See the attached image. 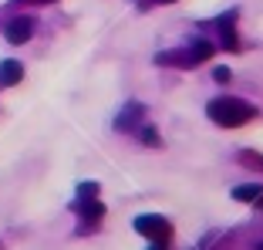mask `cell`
<instances>
[{
  "mask_svg": "<svg viewBox=\"0 0 263 250\" xmlns=\"http://www.w3.org/2000/svg\"><path fill=\"white\" fill-rule=\"evenodd\" d=\"M209 118L216 125H223V129H240V125L253 122L256 109L250 102H243V98H233V95H219V98H213V102L206 105Z\"/></svg>",
  "mask_w": 263,
  "mask_h": 250,
  "instance_id": "6da1fadb",
  "label": "cell"
},
{
  "mask_svg": "<svg viewBox=\"0 0 263 250\" xmlns=\"http://www.w3.org/2000/svg\"><path fill=\"white\" fill-rule=\"evenodd\" d=\"M135 230H139L145 240H152V243H169V237H172V223L165 217H155V213L135 217Z\"/></svg>",
  "mask_w": 263,
  "mask_h": 250,
  "instance_id": "7a4b0ae2",
  "label": "cell"
},
{
  "mask_svg": "<svg viewBox=\"0 0 263 250\" xmlns=\"http://www.w3.org/2000/svg\"><path fill=\"white\" fill-rule=\"evenodd\" d=\"M34 34V21L31 17H17V21L7 24V41L10 44H27Z\"/></svg>",
  "mask_w": 263,
  "mask_h": 250,
  "instance_id": "3957f363",
  "label": "cell"
},
{
  "mask_svg": "<svg viewBox=\"0 0 263 250\" xmlns=\"http://www.w3.org/2000/svg\"><path fill=\"white\" fill-rule=\"evenodd\" d=\"M24 78V64L21 61H4L0 64V85H17Z\"/></svg>",
  "mask_w": 263,
  "mask_h": 250,
  "instance_id": "277c9868",
  "label": "cell"
},
{
  "mask_svg": "<svg viewBox=\"0 0 263 250\" xmlns=\"http://www.w3.org/2000/svg\"><path fill=\"white\" fill-rule=\"evenodd\" d=\"M233 196H236L240 203H250V200H260V196H263V186H260V183H243V186L233 189Z\"/></svg>",
  "mask_w": 263,
  "mask_h": 250,
  "instance_id": "5b68a950",
  "label": "cell"
},
{
  "mask_svg": "<svg viewBox=\"0 0 263 250\" xmlns=\"http://www.w3.org/2000/svg\"><path fill=\"white\" fill-rule=\"evenodd\" d=\"M78 213L85 220H98L101 213H105V206H101L98 200H81V203H78Z\"/></svg>",
  "mask_w": 263,
  "mask_h": 250,
  "instance_id": "8992f818",
  "label": "cell"
},
{
  "mask_svg": "<svg viewBox=\"0 0 263 250\" xmlns=\"http://www.w3.org/2000/svg\"><path fill=\"white\" fill-rule=\"evenodd\" d=\"M142 115V109H139V105H128V112H125V115H118V129H132V125H135V122H132V118H139Z\"/></svg>",
  "mask_w": 263,
  "mask_h": 250,
  "instance_id": "52a82bcc",
  "label": "cell"
},
{
  "mask_svg": "<svg viewBox=\"0 0 263 250\" xmlns=\"http://www.w3.org/2000/svg\"><path fill=\"white\" fill-rule=\"evenodd\" d=\"M240 163H243V166H250V169H263V156H260V152H250V149L240 156Z\"/></svg>",
  "mask_w": 263,
  "mask_h": 250,
  "instance_id": "ba28073f",
  "label": "cell"
},
{
  "mask_svg": "<svg viewBox=\"0 0 263 250\" xmlns=\"http://www.w3.org/2000/svg\"><path fill=\"white\" fill-rule=\"evenodd\" d=\"M213 78H216V81H230V68H216V71H213Z\"/></svg>",
  "mask_w": 263,
  "mask_h": 250,
  "instance_id": "9c48e42d",
  "label": "cell"
},
{
  "mask_svg": "<svg viewBox=\"0 0 263 250\" xmlns=\"http://www.w3.org/2000/svg\"><path fill=\"white\" fill-rule=\"evenodd\" d=\"M142 139H145V142H159V135H155V129H145V132H142Z\"/></svg>",
  "mask_w": 263,
  "mask_h": 250,
  "instance_id": "30bf717a",
  "label": "cell"
},
{
  "mask_svg": "<svg viewBox=\"0 0 263 250\" xmlns=\"http://www.w3.org/2000/svg\"><path fill=\"white\" fill-rule=\"evenodd\" d=\"M31 4H51V0H31Z\"/></svg>",
  "mask_w": 263,
  "mask_h": 250,
  "instance_id": "8fae6325",
  "label": "cell"
},
{
  "mask_svg": "<svg viewBox=\"0 0 263 250\" xmlns=\"http://www.w3.org/2000/svg\"><path fill=\"white\" fill-rule=\"evenodd\" d=\"M159 4H172V0H159Z\"/></svg>",
  "mask_w": 263,
  "mask_h": 250,
  "instance_id": "7c38bea8",
  "label": "cell"
},
{
  "mask_svg": "<svg viewBox=\"0 0 263 250\" xmlns=\"http://www.w3.org/2000/svg\"><path fill=\"white\" fill-rule=\"evenodd\" d=\"M256 250H263V243H260V247H256Z\"/></svg>",
  "mask_w": 263,
  "mask_h": 250,
  "instance_id": "4fadbf2b",
  "label": "cell"
}]
</instances>
